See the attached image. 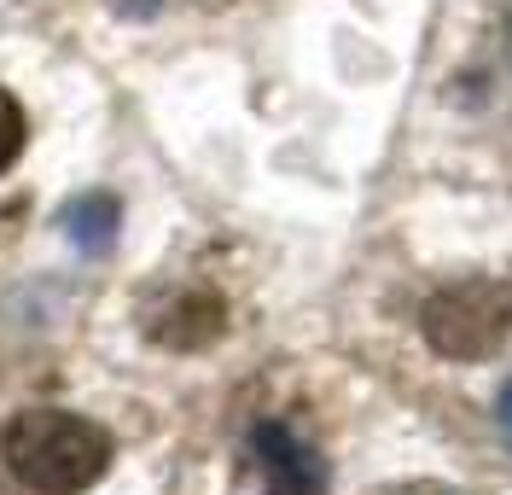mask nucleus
Here are the masks:
<instances>
[{"instance_id":"3","label":"nucleus","mask_w":512,"mask_h":495,"mask_svg":"<svg viewBox=\"0 0 512 495\" xmlns=\"http://www.w3.org/2000/svg\"><path fill=\"white\" fill-rule=\"evenodd\" d=\"M251 455H256L262 495H326V461L280 420L251 431Z\"/></svg>"},{"instance_id":"2","label":"nucleus","mask_w":512,"mask_h":495,"mask_svg":"<svg viewBox=\"0 0 512 495\" xmlns=\"http://www.w3.org/2000/svg\"><path fill=\"white\" fill-rule=\"evenodd\" d=\"M419 332L437 356L454 362H478L495 356L512 332V280L478 274V280H454L437 297H425L419 309Z\"/></svg>"},{"instance_id":"6","label":"nucleus","mask_w":512,"mask_h":495,"mask_svg":"<svg viewBox=\"0 0 512 495\" xmlns=\"http://www.w3.org/2000/svg\"><path fill=\"white\" fill-rule=\"evenodd\" d=\"M495 414H501V431H507V443H512V385L501 391V402H495Z\"/></svg>"},{"instance_id":"4","label":"nucleus","mask_w":512,"mask_h":495,"mask_svg":"<svg viewBox=\"0 0 512 495\" xmlns=\"http://www.w3.org/2000/svg\"><path fill=\"white\" fill-rule=\"evenodd\" d=\"M64 228H70V239H76L82 251H105V245L117 239V198H105V193L76 198V204L64 210Z\"/></svg>"},{"instance_id":"1","label":"nucleus","mask_w":512,"mask_h":495,"mask_svg":"<svg viewBox=\"0 0 512 495\" xmlns=\"http://www.w3.org/2000/svg\"><path fill=\"white\" fill-rule=\"evenodd\" d=\"M0 455L12 466V478L35 495H82L88 484L105 478L111 466V437L70 414V408H24L6 437H0Z\"/></svg>"},{"instance_id":"5","label":"nucleus","mask_w":512,"mask_h":495,"mask_svg":"<svg viewBox=\"0 0 512 495\" xmlns=\"http://www.w3.org/2000/svg\"><path fill=\"white\" fill-rule=\"evenodd\" d=\"M18 152H24V105L0 88V169L18 164Z\"/></svg>"}]
</instances>
